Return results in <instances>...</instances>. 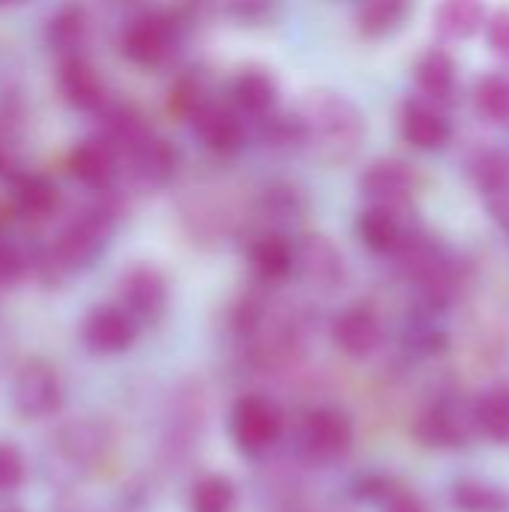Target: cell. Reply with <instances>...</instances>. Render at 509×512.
<instances>
[{
  "mask_svg": "<svg viewBox=\"0 0 509 512\" xmlns=\"http://www.w3.org/2000/svg\"><path fill=\"white\" fill-rule=\"evenodd\" d=\"M384 512H426V504L414 492H393L384 501Z\"/></svg>",
  "mask_w": 509,
  "mask_h": 512,
  "instance_id": "cell-41",
  "label": "cell"
},
{
  "mask_svg": "<svg viewBox=\"0 0 509 512\" xmlns=\"http://www.w3.org/2000/svg\"><path fill=\"white\" fill-rule=\"evenodd\" d=\"M333 339L342 354L363 360V357H372L384 345V324L375 309L351 306L333 321Z\"/></svg>",
  "mask_w": 509,
  "mask_h": 512,
  "instance_id": "cell-18",
  "label": "cell"
},
{
  "mask_svg": "<svg viewBox=\"0 0 509 512\" xmlns=\"http://www.w3.org/2000/svg\"><path fill=\"white\" fill-rule=\"evenodd\" d=\"M102 198L87 204L81 213H75L48 243L42 252V276L45 279H63L69 273H81L96 264V258L105 252L108 237L114 231V222L123 213V204L117 201L114 189L99 192Z\"/></svg>",
  "mask_w": 509,
  "mask_h": 512,
  "instance_id": "cell-2",
  "label": "cell"
},
{
  "mask_svg": "<svg viewBox=\"0 0 509 512\" xmlns=\"http://www.w3.org/2000/svg\"><path fill=\"white\" fill-rule=\"evenodd\" d=\"M408 204H381L372 201L360 216H357V237L363 240L366 249L378 255H396L399 246L414 234V228L405 219Z\"/></svg>",
  "mask_w": 509,
  "mask_h": 512,
  "instance_id": "cell-13",
  "label": "cell"
},
{
  "mask_svg": "<svg viewBox=\"0 0 509 512\" xmlns=\"http://www.w3.org/2000/svg\"><path fill=\"white\" fill-rule=\"evenodd\" d=\"M486 42L509 66V9H501L492 15V21L486 24Z\"/></svg>",
  "mask_w": 509,
  "mask_h": 512,
  "instance_id": "cell-40",
  "label": "cell"
},
{
  "mask_svg": "<svg viewBox=\"0 0 509 512\" xmlns=\"http://www.w3.org/2000/svg\"><path fill=\"white\" fill-rule=\"evenodd\" d=\"M24 0H0V9H12V6H21Z\"/></svg>",
  "mask_w": 509,
  "mask_h": 512,
  "instance_id": "cell-44",
  "label": "cell"
},
{
  "mask_svg": "<svg viewBox=\"0 0 509 512\" xmlns=\"http://www.w3.org/2000/svg\"><path fill=\"white\" fill-rule=\"evenodd\" d=\"M99 117H102V135L99 138H105L123 159L132 150H138L147 138H153L150 123L144 120V114L138 108L126 105V102H108L99 111Z\"/></svg>",
  "mask_w": 509,
  "mask_h": 512,
  "instance_id": "cell-21",
  "label": "cell"
},
{
  "mask_svg": "<svg viewBox=\"0 0 509 512\" xmlns=\"http://www.w3.org/2000/svg\"><path fill=\"white\" fill-rule=\"evenodd\" d=\"M204 102H207V93H204V84H201L195 75L180 78V81L174 84L171 96H168V105H171L174 114H180V117H192Z\"/></svg>",
  "mask_w": 509,
  "mask_h": 512,
  "instance_id": "cell-36",
  "label": "cell"
},
{
  "mask_svg": "<svg viewBox=\"0 0 509 512\" xmlns=\"http://www.w3.org/2000/svg\"><path fill=\"white\" fill-rule=\"evenodd\" d=\"M45 39H48V45H51L60 57L81 54V48H84L87 39H90V15H87L78 3H69V6L57 9V12L51 15V21H48Z\"/></svg>",
  "mask_w": 509,
  "mask_h": 512,
  "instance_id": "cell-27",
  "label": "cell"
},
{
  "mask_svg": "<svg viewBox=\"0 0 509 512\" xmlns=\"http://www.w3.org/2000/svg\"><path fill=\"white\" fill-rule=\"evenodd\" d=\"M294 276L315 291H333L345 279V258L327 234L309 231L294 243Z\"/></svg>",
  "mask_w": 509,
  "mask_h": 512,
  "instance_id": "cell-7",
  "label": "cell"
},
{
  "mask_svg": "<svg viewBox=\"0 0 509 512\" xmlns=\"http://www.w3.org/2000/svg\"><path fill=\"white\" fill-rule=\"evenodd\" d=\"M351 444H354V426L348 414H342L339 408H318L309 414L303 426V450L309 453V459L324 465L339 462L348 456Z\"/></svg>",
  "mask_w": 509,
  "mask_h": 512,
  "instance_id": "cell-10",
  "label": "cell"
},
{
  "mask_svg": "<svg viewBox=\"0 0 509 512\" xmlns=\"http://www.w3.org/2000/svg\"><path fill=\"white\" fill-rule=\"evenodd\" d=\"M306 210V198L291 183H267L255 198V216L261 219L264 231H279V225L300 219Z\"/></svg>",
  "mask_w": 509,
  "mask_h": 512,
  "instance_id": "cell-24",
  "label": "cell"
},
{
  "mask_svg": "<svg viewBox=\"0 0 509 512\" xmlns=\"http://www.w3.org/2000/svg\"><path fill=\"white\" fill-rule=\"evenodd\" d=\"M396 267L408 282H414L429 297V303H435V300L444 303L450 297L453 270H450V258L438 240H432L420 231L408 234V240L396 252Z\"/></svg>",
  "mask_w": 509,
  "mask_h": 512,
  "instance_id": "cell-3",
  "label": "cell"
},
{
  "mask_svg": "<svg viewBox=\"0 0 509 512\" xmlns=\"http://www.w3.org/2000/svg\"><path fill=\"white\" fill-rule=\"evenodd\" d=\"M249 264L264 282H282L294 273V243L282 231H261L249 243Z\"/></svg>",
  "mask_w": 509,
  "mask_h": 512,
  "instance_id": "cell-22",
  "label": "cell"
},
{
  "mask_svg": "<svg viewBox=\"0 0 509 512\" xmlns=\"http://www.w3.org/2000/svg\"><path fill=\"white\" fill-rule=\"evenodd\" d=\"M297 123L303 150L321 165H348L366 141V114L336 90H309L300 99Z\"/></svg>",
  "mask_w": 509,
  "mask_h": 512,
  "instance_id": "cell-1",
  "label": "cell"
},
{
  "mask_svg": "<svg viewBox=\"0 0 509 512\" xmlns=\"http://www.w3.org/2000/svg\"><path fill=\"white\" fill-rule=\"evenodd\" d=\"M123 162H126L129 183L138 192H159L171 183L177 171V150L171 141L153 135L138 150H132Z\"/></svg>",
  "mask_w": 509,
  "mask_h": 512,
  "instance_id": "cell-16",
  "label": "cell"
},
{
  "mask_svg": "<svg viewBox=\"0 0 509 512\" xmlns=\"http://www.w3.org/2000/svg\"><path fill=\"white\" fill-rule=\"evenodd\" d=\"M408 15H411V0H360L354 21L366 39H387L396 30H402Z\"/></svg>",
  "mask_w": 509,
  "mask_h": 512,
  "instance_id": "cell-28",
  "label": "cell"
},
{
  "mask_svg": "<svg viewBox=\"0 0 509 512\" xmlns=\"http://www.w3.org/2000/svg\"><path fill=\"white\" fill-rule=\"evenodd\" d=\"M108 450H111V435L96 420H75V423L63 426L57 435L60 459H66L72 468H81V471L102 465Z\"/></svg>",
  "mask_w": 509,
  "mask_h": 512,
  "instance_id": "cell-20",
  "label": "cell"
},
{
  "mask_svg": "<svg viewBox=\"0 0 509 512\" xmlns=\"http://www.w3.org/2000/svg\"><path fill=\"white\" fill-rule=\"evenodd\" d=\"M0 177H18L15 174V153H12V144L0 135Z\"/></svg>",
  "mask_w": 509,
  "mask_h": 512,
  "instance_id": "cell-42",
  "label": "cell"
},
{
  "mask_svg": "<svg viewBox=\"0 0 509 512\" xmlns=\"http://www.w3.org/2000/svg\"><path fill=\"white\" fill-rule=\"evenodd\" d=\"M237 492L228 477L207 474L189 492V512H234Z\"/></svg>",
  "mask_w": 509,
  "mask_h": 512,
  "instance_id": "cell-33",
  "label": "cell"
},
{
  "mask_svg": "<svg viewBox=\"0 0 509 512\" xmlns=\"http://www.w3.org/2000/svg\"><path fill=\"white\" fill-rule=\"evenodd\" d=\"M57 93L72 108L93 111V114H99L111 102L102 75L96 72V66L84 54L60 57V66H57Z\"/></svg>",
  "mask_w": 509,
  "mask_h": 512,
  "instance_id": "cell-11",
  "label": "cell"
},
{
  "mask_svg": "<svg viewBox=\"0 0 509 512\" xmlns=\"http://www.w3.org/2000/svg\"><path fill=\"white\" fill-rule=\"evenodd\" d=\"M225 9L243 24H264L273 15V0H225Z\"/></svg>",
  "mask_w": 509,
  "mask_h": 512,
  "instance_id": "cell-38",
  "label": "cell"
},
{
  "mask_svg": "<svg viewBox=\"0 0 509 512\" xmlns=\"http://www.w3.org/2000/svg\"><path fill=\"white\" fill-rule=\"evenodd\" d=\"M6 360H9V354H6V348L0 345V372L6 369Z\"/></svg>",
  "mask_w": 509,
  "mask_h": 512,
  "instance_id": "cell-45",
  "label": "cell"
},
{
  "mask_svg": "<svg viewBox=\"0 0 509 512\" xmlns=\"http://www.w3.org/2000/svg\"><path fill=\"white\" fill-rule=\"evenodd\" d=\"M63 396H66V387L48 360L33 357L18 366V372L12 378V408L24 420L54 417L63 408Z\"/></svg>",
  "mask_w": 509,
  "mask_h": 512,
  "instance_id": "cell-5",
  "label": "cell"
},
{
  "mask_svg": "<svg viewBox=\"0 0 509 512\" xmlns=\"http://www.w3.org/2000/svg\"><path fill=\"white\" fill-rule=\"evenodd\" d=\"M276 96H279V87H276V78L267 69L249 66V69L237 72L234 81H231L234 108L249 114V117H267L273 111V105H276Z\"/></svg>",
  "mask_w": 509,
  "mask_h": 512,
  "instance_id": "cell-23",
  "label": "cell"
},
{
  "mask_svg": "<svg viewBox=\"0 0 509 512\" xmlns=\"http://www.w3.org/2000/svg\"><path fill=\"white\" fill-rule=\"evenodd\" d=\"M189 120H192L198 141L216 156H234L246 144V126H243L240 114L222 102L207 99Z\"/></svg>",
  "mask_w": 509,
  "mask_h": 512,
  "instance_id": "cell-12",
  "label": "cell"
},
{
  "mask_svg": "<svg viewBox=\"0 0 509 512\" xmlns=\"http://www.w3.org/2000/svg\"><path fill=\"white\" fill-rule=\"evenodd\" d=\"M54 512H90V507L78 498V495H60L57 501H54Z\"/></svg>",
  "mask_w": 509,
  "mask_h": 512,
  "instance_id": "cell-43",
  "label": "cell"
},
{
  "mask_svg": "<svg viewBox=\"0 0 509 512\" xmlns=\"http://www.w3.org/2000/svg\"><path fill=\"white\" fill-rule=\"evenodd\" d=\"M414 78L429 99L447 102L456 90V60L441 48H429L414 66Z\"/></svg>",
  "mask_w": 509,
  "mask_h": 512,
  "instance_id": "cell-29",
  "label": "cell"
},
{
  "mask_svg": "<svg viewBox=\"0 0 509 512\" xmlns=\"http://www.w3.org/2000/svg\"><path fill=\"white\" fill-rule=\"evenodd\" d=\"M453 507L459 512H507L509 495L489 480H459L453 486Z\"/></svg>",
  "mask_w": 509,
  "mask_h": 512,
  "instance_id": "cell-32",
  "label": "cell"
},
{
  "mask_svg": "<svg viewBox=\"0 0 509 512\" xmlns=\"http://www.w3.org/2000/svg\"><path fill=\"white\" fill-rule=\"evenodd\" d=\"M231 435L240 453L261 456L267 453L282 435V414L279 408L258 393H249L234 402L231 411Z\"/></svg>",
  "mask_w": 509,
  "mask_h": 512,
  "instance_id": "cell-6",
  "label": "cell"
},
{
  "mask_svg": "<svg viewBox=\"0 0 509 512\" xmlns=\"http://www.w3.org/2000/svg\"><path fill=\"white\" fill-rule=\"evenodd\" d=\"M420 189V174L402 159H375L360 174V192L381 204H408Z\"/></svg>",
  "mask_w": 509,
  "mask_h": 512,
  "instance_id": "cell-15",
  "label": "cell"
},
{
  "mask_svg": "<svg viewBox=\"0 0 509 512\" xmlns=\"http://www.w3.org/2000/svg\"><path fill=\"white\" fill-rule=\"evenodd\" d=\"M12 201H15V210L30 219V222H42L48 216L57 213L60 207V192L57 186L42 177V174H18L12 180Z\"/></svg>",
  "mask_w": 509,
  "mask_h": 512,
  "instance_id": "cell-25",
  "label": "cell"
},
{
  "mask_svg": "<svg viewBox=\"0 0 509 512\" xmlns=\"http://www.w3.org/2000/svg\"><path fill=\"white\" fill-rule=\"evenodd\" d=\"M24 270H27L24 252H21L15 243H9V240L0 237V288H6V285H12L15 279H21Z\"/></svg>",
  "mask_w": 509,
  "mask_h": 512,
  "instance_id": "cell-39",
  "label": "cell"
},
{
  "mask_svg": "<svg viewBox=\"0 0 509 512\" xmlns=\"http://www.w3.org/2000/svg\"><path fill=\"white\" fill-rule=\"evenodd\" d=\"M486 24L483 0H441L435 9V30L450 42H465L477 36Z\"/></svg>",
  "mask_w": 509,
  "mask_h": 512,
  "instance_id": "cell-26",
  "label": "cell"
},
{
  "mask_svg": "<svg viewBox=\"0 0 509 512\" xmlns=\"http://www.w3.org/2000/svg\"><path fill=\"white\" fill-rule=\"evenodd\" d=\"M399 129H402V138L414 147V150H423V153H432V150H444L453 138V126L450 120L429 102L423 99H408L402 105V117H399Z\"/></svg>",
  "mask_w": 509,
  "mask_h": 512,
  "instance_id": "cell-19",
  "label": "cell"
},
{
  "mask_svg": "<svg viewBox=\"0 0 509 512\" xmlns=\"http://www.w3.org/2000/svg\"><path fill=\"white\" fill-rule=\"evenodd\" d=\"M468 171L477 183V189L486 198H495L501 192H509V156L495 150V147H483L474 153V159L468 162Z\"/></svg>",
  "mask_w": 509,
  "mask_h": 512,
  "instance_id": "cell-31",
  "label": "cell"
},
{
  "mask_svg": "<svg viewBox=\"0 0 509 512\" xmlns=\"http://www.w3.org/2000/svg\"><path fill=\"white\" fill-rule=\"evenodd\" d=\"M477 429L498 441V444H509V390H492L486 393L477 405Z\"/></svg>",
  "mask_w": 509,
  "mask_h": 512,
  "instance_id": "cell-34",
  "label": "cell"
},
{
  "mask_svg": "<svg viewBox=\"0 0 509 512\" xmlns=\"http://www.w3.org/2000/svg\"><path fill=\"white\" fill-rule=\"evenodd\" d=\"M27 465L18 447L12 444H0V492H12L24 483Z\"/></svg>",
  "mask_w": 509,
  "mask_h": 512,
  "instance_id": "cell-37",
  "label": "cell"
},
{
  "mask_svg": "<svg viewBox=\"0 0 509 512\" xmlns=\"http://www.w3.org/2000/svg\"><path fill=\"white\" fill-rule=\"evenodd\" d=\"M474 429H477L474 408L456 399H441L420 417L417 435L432 447H465Z\"/></svg>",
  "mask_w": 509,
  "mask_h": 512,
  "instance_id": "cell-14",
  "label": "cell"
},
{
  "mask_svg": "<svg viewBox=\"0 0 509 512\" xmlns=\"http://www.w3.org/2000/svg\"><path fill=\"white\" fill-rule=\"evenodd\" d=\"M474 102L477 111L492 123H509V75H483L474 87Z\"/></svg>",
  "mask_w": 509,
  "mask_h": 512,
  "instance_id": "cell-35",
  "label": "cell"
},
{
  "mask_svg": "<svg viewBox=\"0 0 509 512\" xmlns=\"http://www.w3.org/2000/svg\"><path fill=\"white\" fill-rule=\"evenodd\" d=\"M0 512H24L21 507H0Z\"/></svg>",
  "mask_w": 509,
  "mask_h": 512,
  "instance_id": "cell-46",
  "label": "cell"
},
{
  "mask_svg": "<svg viewBox=\"0 0 509 512\" xmlns=\"http://www.w3.org/2000/svg\"><path fill=\"white\" fill-rule=\"evenodd\" d=\"M201 423H204L201 399L180 396L174 402V411H171V420H168V429H165V447L171 453L189 450L198 441V435H201Z\"/></svg>",
  "mask_w": 509,
  "mask_h": 512,
  "instance_id": "cell-30",
  "label": "cell"
},
{
  "mask_svg": "<svg viewBox=\"0 0 509 512\" xmlns=\"http://www.w3.org/2000/svg\"><path fill=\"white\" fill-rule=\"evenodd\" d=\"M180 18L171 12H144L123 30V54L147 69L165 66L180 48Z\"/></svg>",
  "mask_w": 509,
  "mask_h": 512,
  "instance_id": "cell-4",
  "label": "cell"
},
{
  "mask_svg": "<svg viewBox=\"0 0 509 512\" xmlns=\"http://www.w3.org/2000/svg\"><path fill=\"white\" fill-rule=\"evenodd\" d=\"M126 3H132V0H126Z\"/></svg>",
  "mask_w": 509,
  "mask_h": 512,
  "instance_id": "cell-47",
  "label": "cell"
},
{
  "mask_svg": "<svg viewBox=\"0 0 509 512\" xmlns=\"http://www.w3.org/2000/svg\"><path fill=\"white\" fill-rule=\"evenodd\" d=\"M120 165H123V156L105 138H90V141L78 144L69 156L72 177L93 192L114 189V183L120 177Z\"/></svg>",
  "mask_w": 509,
  "mask_h": 512,
  "instance_id": "cell-17",
  "label": "cell"
},
{
  "mask_svg": "<svg viewBox=\"0 0 509 512\" xmlns=\"http://www.w3.org/2000/svg\"><path fill=\"white\" fill-rule=\"evenodd\" d=\"M120 306L138 324H156L168 309V279L153 264H132L120 276Z\"/></svg>",
  "mask_w": 509,
  "mask_h": 512,
  "instance_id": "cell-8",
  "label": "cell"
},
{
  "mask_svg": "<svg viewBox=\"0 0 509 512\" xmlns=\"http://www.w3.org/2000/svg\"><path fill=\"white\" fill-rule=\"evenodd\" d=\"M138 336V321L123 306H96L81 321V342L90 354L111 357L132 348Z\"/></svg>",
  "mask_w": 509,
  "mask_h": 512,
  "instance_id": "cell-9",
  "label": "cell"
}]
</instances>
